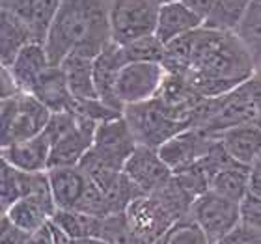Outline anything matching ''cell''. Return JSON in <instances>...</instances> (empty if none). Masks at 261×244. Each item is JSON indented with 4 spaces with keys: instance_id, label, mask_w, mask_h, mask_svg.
I'll return each instance as SVG.
<instances>
[{
    "instance_id": "74e56055",
    "label": "cell",
    "mask_w": 261,
    "mask_h": 244,
    "mask_svg": "<svg viewBox=\"0 0 261 244\" xmlns=\"http://www.w3.org/2000/svg\"><path fill=\"white\" fill-rule=\"evenodd\" d=\"M49 224H47L45 228L39 229V231H36V233L30 235V239H28V244H53V235H50Z\"/></svg>"
},
{
    "instance_id": "9a60e30c",
    "label": "cell",
    "mask_w": 261,
    "mask_h": 244,
    "mask_svg": "<svg viewBox=\"0 0 261 244\" xmlns=\"http://www.w3.org/2000/svg\"><path fill=\"white\" fill-rule=\"evenodd\" d=\"M50 149H53V144H50L49 136L43 132L30 140L17 142V144L2 147V160L15 170L28 172V174L49 172Z\"/></svg>"
},
{
    "instance_id": "5b68a950",
    "label": "cell",
    "mask_w": 261,
    "mask_h": 244,
    "mask_svg": "<svg viewBox=\"0 0 261 244\" xmlns=\"http://www.w3.org/2000/svg\"><path fill=\"white\" fill-rule=\"evenodd\" d=\"M123 118L129 123L138 146L153 147V149H159L164 142H168L170 138L179 134L181 130L191 127L189 123L172 116V112L159 97L147 103L125 106Z\"/></svg>"
},
{
    "instance_id": "4316f807",
    "label": "cell",
    "mask_w": 261,
    "mask_h": 244,
    "mask_svg": "<svg viewBox=\"0 0 261 244\" xmlns=\"http://www.w3.org/2000/svg\"><path fill=\"white\" fill-rule=\"evenodd\" d=\"M250 4L252 0H217L215 10L203 22V26L218 32H235L237 22L245 15L246 8Z\"/></svg>"
},
{
    "instance_id": "e575fe53",
    "label": "cell",
    "mask_w": 261,
    "mask_h": 244,
    "mask_svg": "<svg viewBox=\"0 0 261 244\" xmlns=\"http://www.w3.org/2000/svg\"><path fill=\"white\" fill-rule=\"evenodd\" d=\"M181 2H183L189 10L194 11L203 22L209 19V15H211L213 10H215V4H217V0H181Z\"/></svg>"
},
{
    "instance_id": "8992f818",
    "label": "cell",
    "mask_w": 261,
    "mask_h": 244,
    "mask_svg": "<svg viewBox=\"0 0 261 244\" xmlns=\"http://www.w3.org/2000/svg\"><path fill=\"white\" fill-rule=\"evenodd\" d=\"M136 147H138V142H136L127 120L121 116V118L103 121L97 125L93 146L81 164L123 172L127 160L133 157Z\"/></svg>"
},
{
    "instance_id": "ba28073f",
    "label": "cell",
    "mask_w": 261,
    "mask_h": 244,
    "mask_svg": "<svg viewBox=\"0 0 261 244\" xmlns=\"http://www.w3.org/2000/svg\"><path fill=\"white\" fill-rule=\"evenodd\" d=\"M166 76H168V71L164 64L129 62L118 76L116 97L123 109L153 101L159 97L166 82Z\"/></svg>"
},
{
    "instance_id": "277c9868",
    "label": "cell",
    "mask_w": 261,
    "mask_h": 244,
    "mask_svg": "<svg viewBox=\"0 0 261 244\" xmlns=\"http://www.w3.org/2000/svg\"><path fill=\"white\" fill-rule=\"evenodd\" d=\"M2 147L43 134L50 121V112L32 93L21 92L10 99H2Z\"/></svg>"
},
{
    "instance_id": "1f68e13d",
    "label": "cell",
    "mask_w": 261,
    "mask_h": 244,
    "mask_svg": "<svg viewBox=\"0 0 261 244\" xmlns=\"http://www.w3.org/2000/svg\"><path fill=\"white\" fill-rule=\"evenodd\" d=\"M241 222L261 231V198L254 194H246L241 201Z\"/></svg>"
},
{
    "instance_id": "ab89813d",
    "label": "cell",
    "mask_w": 261,
    "mask_h": 244,
    "mask_svg": "<svg viewBox=\"0 0 261 244\" xmlns=\"http://www.w3.org/2000/svg\"><path fill=\"white\" fill-rule=\"evenodd\" d=\"M159 6H166V4H172V2H179V0H155Z\"/></svg>"
},
{
    "instance_id": "603a6c76",
    "label": "cell",
    "mask_w": 261,
    "mask_h": 244,
    "mask_svg": "<svg viewBox=\"0 0 261 244\" xmlns=\"http://www.w3.org/2000/svg\"><path fill=\"white\" fill-rule=\"evenodd\" d=\"M233 34L250 55L257 73H261V0H252Z\"/></svg>"
},
{
    "instance_id": "5bb4252c",
    "label": "cell",
    "mask_w": 261,
    "mask_h": 244,
    "mask_svg": "<svg viewBox=\"0 0 261 244\" xmlns=\"http://www.w3.org/2000/svg\"><path fill=\"white\" fill-rule=\"evenodd\" d=\"M129 64L123 52V47L118 43H110L101 55L93 60V78H95V88L97 95L105 104L112 106L114 110L123 112V106L116 97V82L120 76L121 69Z\"/></svg>"
},
{
    "instance_id": "52a82bcc",
    "label": "cell",
    "mask_w": 261,
    "mask_h": 244,
    "mask_svg": "<svg viewBox=\"0 0 261 244\" xmlns=\"http://www.w3.org/2000/svg\"><path fill=\"white\" fill-rule=\"evenodd\" d=\"M161 6L155 0H112L110 34L112 43L129 45L155 34Z\"/></svg>"
},
{
    "instance_id": "30bf717a",
    "label": "cell",
    "mask_w": 261,
    "mask_h": 244,
    "mask_svg": "<svg viewBox=\"0 0 261 244\" xmlns=\"http://www.w3.org/2000/svg\"><path fill=\"white\" fill-rule=\"evenodd\" d=\"M189 216L205 231L215 244L241 224V203L228 200L213 190H207L192 201Z\"/></svg>"
},
{
    "instance_id": "7402d4cb",
    "label": "cell",
    "mask_w": 261,
    "mask_h": 244,
    "mask_svg": "<svg viewBox=\"0 0 261 244\" xmlns=\"http://www.w3.org/2000/svg\"><path fill=\"white\" fill-rule=\"evenodd\" d=\"M60 67L64 69L75 101H81V103L97 101L99 95L95 88V78H93V58L73 52L62 62Z\"/></svg>"
},
{
    "instance_id": "e0dca14e",
    "label": "cell",
    "mask_w": 261,
    "mask_h": 244,
    "mask_svg": "<svg viewBox=\"0 0 261 244\" xmlns=\"http://www.w3.org/2000/svg\"><path fill=\"white\" fill-rule=\"evenodd\" d=\"M235 162L252 168L261 162V125L246 123L224 130L217 136Z\"/></svg>"
},
{
    "instance_id": "cb8c5ba5",
    "label": "cell",
    "mask_w": 261,
    "mask_h": 244,
    "mask_svg": "<svg viewBox=\"0 0 261 244\" xmlns=\"http://www.w3.org/2000/svg\"><path fill=\"white\" fill-rule=\"evenodd\" d=\"M34 38L30 34V28L27 22L21 21L13 13L2 11V38H0V47H2V67L11 65L15 56L21 52L22 47L32 43Z\"/></svg>"
},
{
    "instance_id": "4dcf8cb0",
    "label": "cell",
    "mask_w": 261,
    "mask_h": 244,
    "mask_svg": "<svg viewBox=\"0 0 261 244\" xmlns=\"http://www.w3.org/2000/svg\"><path fill=\"white\" fill-rule=\"evenodd\" d=\"M215 244H261V231L241 222Z\"/></svg>"
},
{
    "instance_id": "d590c367",
    "label": "cell",
    "mask_w": 261,
    "mask_h": 244,
    "mask_svg": "<svg viewBox=\"0 0 261 244\" xmlns=\"http://www.w3.org/2000/svg\"><path fill=\"white\" fill-rule=\"evenodd\" d=\"M248 192L261 198V162H257L256 166L250 168V186H248Z\"/></svg>"
},
{
    "instance_id": "f546056e",
    "label": "cell",
    "mask_w": 261,
    "mask_h": 244,
    "mask_svg": "<svg viewBox=\"0 0 261 244\" xmlns=\"http://www.w3.org/2000/svg\"><path fill=\"white\" fill-rule=\"evenodd\" d=\"M24 196V177L21 170H15L2 160V174H0V201L2 212L8 211L15 201Z\"/></svg>"
},
{
    "instance_id": "6da1fadb",
    "label": "cell",
    "mask_w": 261,
    "mask_h": 244,
    "mask_svg": "<svg viewBox=\"0 0 261 244\" xmlns=\"http://www.w3.org/2000/svg\"><path fill=\"white\" fill-rule=\"evenodd\" d=\"M257 75L250 55L233 32L201 26L187 78L201 99L224 97Z\"/></svg>"
},
{
    "instance_id": "ffe728a7",
    "label": "cell",
    "mask_w": 261,
    "mask_h": 244,
    "mask_svg": "<svg viewBox=\"0 0 261 244\" xmlns=\"http://www.w3.org/2000/svg\"><path fill=\"white\" fill-rule=\"evenodd\" d=\"M201 26H203V21L179 0V2L161 6L155 36L166 47L172 41L183 38V36L194 32Z\"/></svg>"
},
{
    "instance_id": "836d02e7",
    "label": "cell",
    "mask_w": 261,
    "mask_h": 244,
    "mask_svg": "<svg viewBox=\"0 0 261 244\" xmlns=\"http://www.w3.org/2000/svg\"><path fill=\"white\" fill-rule=\"evenodd\" d=\"M22 90L17 84L15 76L11 75L8 67H2V84H0V99H10L13 95H19Z\"/></svg>"
},
{
    "instance_id": "8fae6325",
    "label": "cell",
    "mask_w": 261,
    "mask_h": 244,
    "mask_svg": "<svg viewBox=\"0 0 261 244\" xmlns=\"http://www.w3.org/2000/svg\"><path fill=\"white\" fill-rule=\"evenodd\" d=\"M215 138L217 136L205 134L201 129L189 127V129L181 130L179 134H175L174 138H170L168 142H164L157 151L175 175L189 170L196 162H200L207 155Z\"/></svg>"
},
{
    "instance_id": "f35d334b",
    "label": "cell",
    "mask_w": 261,
    "mask_h": 244,
    "mask_svg": "<svg viewBox=\"0 0 261 244\" xmlns=\"http://www.w3.org/2000/svg\"><path fill=\"white\" fill-rule=\"evenodd\" d=\"M76 244H110V242L109 240H105V239H99V237H92V239L76 240Z\"/></svg>"
},
{
    "instance_id": "7c38bea8",
    "label": "cell",
    "mask_w": 261,
    "mask_h": 244,
    "mask_svg": "<svg viewBox=\"0 0 261 244\" xmlns=\"http://www.w3.org/2000/svg\"><path fill=\"white\" fill-rule=\"evenodd\" d=\"M123 174L140 190V194H155L174 179V172L166 166L157 149L138 146L127 160Z\"/></svg>"
},
{
    "instance_id": "4fadbf2b",
    "label": "cell",
    "mask_w": 261,
    "mask_h": 244,
    "mask_svg": "<svg viewBox=\"0 0 261 244\" xmlns=\"http://www.w3.org/2000/svg\"><path fill=\"white\" fill-rule=\"evenodd\" d=\"M56 203L53 198V192L36 196H24L19 201H15L8 211L2 212V218H6L11 226L19 228L24 233L32 235L45 228L56 214Z\"/></svg>"
},
{
    "instance_id": "8d00e7d4",
    "label": "cell",
    "mask_w": 261,
    "mask_h": 244,
    "mask_svg": "<svg viewBox=\"0 0 261 244\" xmlns=\"http://www.w3.org/2000/svg\"><path fill=\"white\" fill-rule=\"evenodd\" d=\"M49 228H50V235H53V244H76V240L73 237H69L62 228H58L53 220H50Z\"/></svg>"
},
{
    "instance_id": "83f0119b",
    "label": "cell",
    "mask_w": 261,
    "mask_h": 244,
    "mask_svg": "<svg viewBox=\"0 0 261 244\" xmlns=\"http://www.w3.org/2000/svg\"><path fill=\"white\" fill-rule=\"evenodd\" d=\"M159 239L163 244H213L205 231L189 214L172 224L168 231Z\"/></svg>"
},
{
    "instance_id": "2e32d148",
    "label": "cell",
    "mask_w": 261,
    "mask_h": 244,
    "mask_svg": "<svg viewBox=\"0 0 261 244\" xmlns=\"http://www.w3.org/2000/svg\"><path fill=\"white\" fill-rule=\"evenodd\" d=\"M60 0H2V11L13 13L30 28L34 41L45 43Z\"/></svg>"
},
{
    "instance_id": "3957f363",
    "label": "cell",
    "mask_w": 261,
    "mask_h": 244,
    "mask_svg": "<svg viewBox=\"0 0 261 244\" xmlns=\"http://www.w3.org/2000/svg\"><path fill=\"white\" fill-rule=\"evenodd\" d=\"M95 130V121L76 112H56L50 116L45 129V134L53 144L49 170L79 166L92 149Z\"/></svg>"
},
{
    "instance_id": "44dd1931",
    "label": "cell",
    "mask_w": 261,
    "mask_h": 244,
    "mask_svg": "<svg viewBox=\"0 0 261 244\" xmlns=\"http://www.w3.org/2000/svg\"><path fill=\"white\" fill-rule=\"evenodd\" d=\"M50 65L53 64H50L49 55L45 50V45L32 41L27 47H22L21 52L15 56V60L11 62V65H8V69L11 71V75L15 76L17 84L22 92L30 93L32 88L41 78V75L49 69Z\"/></svg>"
},
{
    "instance_id": "d4e9b609",
    "label": "cell",
    "mask_w": 261,
    "mask_h": 244,
    "mask_svg": "<svg viewBox=\"0 0 261 244\" xmlns=\"http://www.w3.org/2000/svg\"><path fill=\"white\" fill-rule=\"evenodd\" d=\"M53 222L75 240L92 239V237L101 239V231H103V218L92 216L75 209H58L53 216Z\"/></svg>"
},
{
    "instance_id": "d6a6232c",
    "label": "cell",
    "mask_w": 261,
    "mask_h": 244,
    "mask_svg": "<svg viewBox=\"0 0 261 244\" xmlns=\"http://www.w3.org/2000/svg\"><path fill=\"white\" fill-rule=\"evenodd\" d=\"M30 235L21 231L19 228L11 226L6 218H2V233H0V244H28Z\"/></svg>"
},
{
    "instance_id": "484cf974",
    "label": "cell",
    "mask_w": 261,
    "mask_h": 244,
    "mask_svg": "<svg viewBox=\"0 0 261 244\" xmlns=\"http://www.w3.org/2000/svg\"><path fill=\"white\" fill-rule=\"evenodd\" d=\"M248 186H250V168H245L241 164H231L213 177L209 190L241 203L248 194Z\"/></svg>"
},
{
    "instance_id": "f1b7e54d",
    "label": "cell",
    "mask_w": 261,
    "mask_h": 244,
    "mask_svg": "<svg viewBox=\"0 0 261 244\" xmlns=\"http://www.w3.org/2000/svg\"><path fill=\"white\" fill-rule=\"evenodd\" d=\"M127 62H151V64H163L166 47L157 39V36H147V38L136 39L133 43L123 45Z\"/></svg>"
},
{
    "instance_id": "7a4b0ae2",
    "label": "cell",
    "mask_w": 261,
    "mask_h": 244,
    "mask_svg": "<svg viewBox=\"0 0 261 244\" xmlns=\"http://www.w3.org/2000/svg\"><path fill=\"white\" fill-rule=\"evenodd\" d=\"M110 6L112 0H60L43 43L50 64L73 52L95 60L112 43Z\"/></svg>"
},
{
    "instance_id": "ac0fdd59",
    "label": "cell",
    "mask_w": 261,
    "mask_h": 244,
    "mask_svg": "<svg viewBox=\"0 0 261 244\" xmlns=\"http://www.w3.org/2000/svg\"><path fill=\"white\" fill-rule=\"evenodd\" d=\"M47 174H49V183L56 209H76L81 205L82 198L88 190V184H90L86 172L81 166L50 168Z\"/></svg>"
},
{
    "instance_id": "9c48e42d",
    "label": "cell",
    "mask_w": 261,
    "mask_h": 244,
    "mask_svg": "<svg viewBox=\"0 0 261 244\" xmlns=\"http://www.w3.org/2000/svg\"><path fill=\"white\" fill-rule=\"evenodd\" d=\"M123 214L136 244H153L168 231L172 224L179 220L157 194L138 196Z\"/></svg>"
},
{
    "instance_id": "d6986e66",
    "label": "cell",
    "mask_w": 261,
    "mask_h": 244,
    "mask_svg": "<svg viewBox=\"0 0 261 244\" xmlns=\"http://www.w3.org/2000/svg\"><path fill=\"white\" fill-rule=\"evenodd\" d=\"M39 103H43L47 109L56 114V112H73L75 109V97L69 90L65 73L60 65H50L45 71L38 84L30 92Z\"/></svg>"
}]
</instances>
